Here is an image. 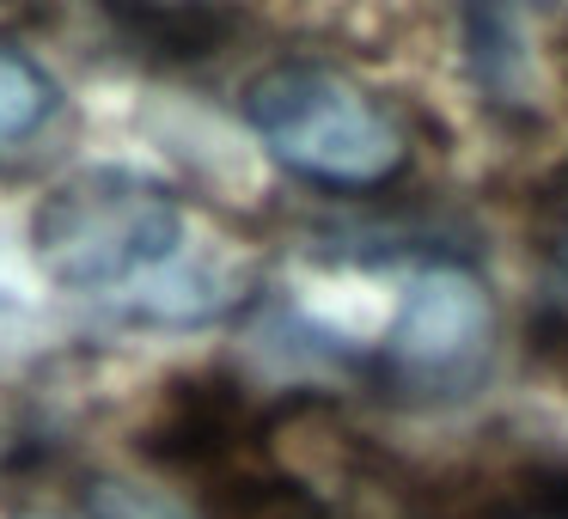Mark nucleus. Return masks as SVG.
<instances>
[{"label":"nucleus","mask_w":568,"mask_h":519,"mask_svg":"<svg viewBox=\"0 0 568 519\" xmlns=\"http://www.w3.org/2000/svg\"><path fill=\"white\" fill-rule=\"evenodd\" d=\"M55 519H178V513H165V507H153V501H141V495H129V489H87L68 513H55Z\"/></svg>","instance_id":"6e6552de"},{"label":"nucleus","mask_w":568,"mask_h":519,"mask_svg":"<svg viewBox=\"0 0 568 519\" xmlns=\"http://www.w3.org/2000/svg\"><path fill=\"white\" fill-rule=\"evenodd\" d=\"M263 147L318 190H385L409 172V123L336 62L287 55L245 86Z\"/></svg>","instance_id":"f257e3e1"},{"label":"nucleus","mask_w":568,"mask_h":519,"mask_svg":"<svg viewBox=\"0 0 568 519\" xmlns=\"http://www.w3.org/2000/svg\"><path fill=\"white\" fill-rule=\"evenodd\" d=\"M495 360V299L465 269H428L379 348V385L404 404H458Z\"/></svg>","instance_id":"7ed1b4c3"},{"label":"nucleus","mask_w":568,"mask_h":519,"mask_svg":"<svg viewBox=\"0 0 568 519\" xmlns=\"http://www.w3.org/2000/svg\"><path fill=\"white\" fill-rule=\"evenodd\" d=\"M184 245V208L165 184L135 172H74L43 196L31 221V251L43 275L74 294H104L160 269Z\"/></svg>","instance_id":"f03ea898"},{"label":"nucleus","mask_w":568,"mask_h":519,"mask_svg":"<svg viewBox=\"0 0 568 519\" xmlns=\"http://www.w3.org/2000/svg\"><path fill=\"white\" fill-rule=\"evenodd\" d=\"M483 519H568V477H526L495 507H483Z\"/></svg>","instance_id":"0eeeda50"},{"label":"nucleus","mask_w":568,"mask_h":519,"mask_svg":"<svg viewBox=\"0 0 568 519\" xmlns=\"http://www.w3.org/2000/svg\"><path fill=\"white\" fill-rule=\"evenodd\" d=\"M116 31H135L148 50H172V55H202L239 31L233 13H116Z\"/></svg>","instance_id":"423d86ee"},{"label":"nucleus","mask_w":568,"mask_h":519,"mask_svg":"<svg viewBox=\"0 0 568 519\" xmlns=\"http://www.w3.org/2000/svg\"><path fill=\"white\" fill-rule=\"evenodd\" d=\"M544 263H550V299L568 318V184L550 202V233H544Z\"/></svg>","instance_id":"1a4fd4ad"},{"label":"nucleus","mask_w":568,"mask_h":519,"mask_svg":"<svg viewBox=\"0 0 568 519\" xmlns=\"http://www.w3.org/2000/svg\"><path fill=\"white\" fill-rule=\"evenodd\" d=\"M62 116V92L55 80L31 62L19 43L0 38V153H19Z\"/></svg>","instance_id":"39448f33"},{"label":"nucleus","mask_w":568,"mask_h":519,"mask_svg":"<svg viewBox=\"0 0 568 519\" xmlns=\"http://www.w3.org/2000/svg\"><path fill=\"white\" fill-rule=\"evenodd\" d=\"M209 489H202V507L209 519H343L324 495H312L300 477L270 465H233V458H209Z\"/></svg>","instance_id":"20e7f679"}]
</instances>
